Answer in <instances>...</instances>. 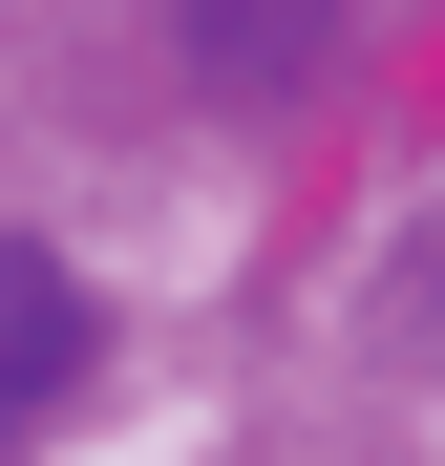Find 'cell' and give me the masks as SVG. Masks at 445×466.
Returning <instances> with one entry per match:
<instances>
[{
    "label": "cell",
    "mask_w": 445,
    "mask_h": 466,
    "mask_svg": "<svg viewBox=\"0 0 445 466\" xmlns=\"http://www.w3.org/2000/svg\"><path fill=\"white\" fill-rule=\"evenodd\" d=\"M64 381H86V276H64L43 233H0V445H43Z\"/></svg>",
    "instance_id": "7a4b0ae2"
},
{
    "label": "cell",
    "mask_w": 445,
    "mask_h": 466,
    "mask_svg": "<svg viewBox=\"0 0 445 466\" xmlns=\"http://www.w3.org/2000/svg\"><path fill=\"white\" fill-rule=\"evenodd\" d=\"M360 339H382V360H445V191L360 255Z\"/></svg>",
    "instance_id": "3957f363"
},
{
    "label": "cell",
    "mask_w": 445,
    "mask_h": 466,
    "mask_svg": "<svg viewBox=\"0 0 445 466\" xmlns=\"http://www.w3.org/2000/svg\"><path fill=\"white\" fill-rule=\"evenodd\" d=\"M339 22H360V0H170V64H191L212 106H297L339 64Z\"/></svg>",
    "instance_id": "6da1fadb"
}]
</instances>
